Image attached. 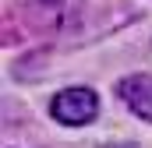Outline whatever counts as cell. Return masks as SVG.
<instances>
[{"mask_svg": "<svg viewBox=\"0 0 152 148\" xmlns=\"http://www.w3.org/2000/svg\"><path fill=\"white\" fill-rule=\"evenodd\" d=\"M117 92H120V99L127 102L131 113H138L142 120L152 123V74H131V78H124L117 85Z\"/></svg>", "mask_w": 152, "mask_h": 148, "instance_id": "cell-2", "label": "cell"}, {"mask_svg": "<svg viewBox=\"0 0 152 148\" xmlns=\"http://www.w3.org/2000/svg\"><path fill=\"white\" fill-rule=\"evenodd\" d=\"M50 113H53V120H60L67 127H81V123L96 120L99 102H96V92L92 88H64V92L53 95Z\"/></svg>", "mask_w": 152, "mask_h": 148, "instance_id": "cell-1", "label": "cell"}]
</instances>
